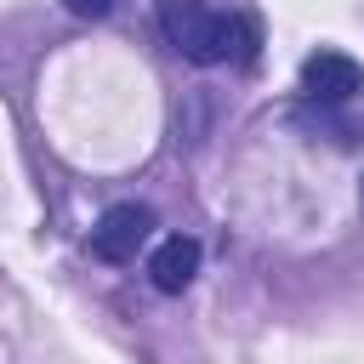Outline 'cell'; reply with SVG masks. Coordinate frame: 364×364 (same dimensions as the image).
Wrapping results in <instances>:
<instances>
[{
    "mask_svg": "<svg viewBox=\"0 0 364 364\" xmlns=\"http://www.w3.org/2000/svg\"><path fill=\"white\" fill-rule=\"evenodd\" d=\"M63 6H68L74 17H108V11H114V0H63Z\"/></svg>",
    "mask_w": 364,
    "mask_h": 364,
    "instance_id": "5",
    "label": "cell"
},
{
    "mask_svg": "<svg viewBox=\"0 0 364 364\" xmlns=\"http://www.w3.org/2000/svg\"><path fill=\"white\" fill-rule=\"evenodd\" d=\"M358 193H364V188H358Z\"/></svg>",
    "mask_w": 364,
    "mask_h": 364,
    "instance_id": "6",
    "label": "cell"
},
{
    "mask_svg": "<svg viewBox=\"0 0 364 364\" xmlns=\"http://www.w3.org/2000/svg\"><path fill=\"white\" fill-rule=\"evenodd\" d=\"M159 28L199 68L228 63V57H250V28L228 11H210L205 0H159Z\"/></svg>",
    "mask_w": 364,
    "mask_h": 364,
    "instance_id": "1",
    "label": "cell"
},
{
    "mask_svg": "<svg viewBox=\"0 0 364 364\" xmlns=\"http://www.w3.org/2000/svg\"><path fill=\"white\" fill-rule=\"evenodd\" d=\"M364 85V68L347 57V51H313L307 63H301V91L313 97V102H347L353 91Z\"/></svg>",
    "mask_w": 364,
    "mask_h": 364,
    "instance_id": "3",
    "label": "cell"
},
{
    "mask_svg": "<svg viewBox=\"0 0 364 364\" xmlns=\"http://www.w3.org/2000/svg\"><path fill=\"white\" fill-rule=\"evenodd\" d=\"M193 273H199V239H188V233L159 239V250L148 256V279H154V290H165V296H182V290L193 284Z\"/></svg>",
    "mask_w": 364,
    "mask_h": 364,
    "instance_id": "4",
    "label": "cell"
},
{
    "mask_svg": "<svg viewBox=\"0 0 364 364\" xmlns=\"http://www.w3.org/2000/svg\"><path fill=\"white\" fill-rule=\"evenodd\" d=\"M148 233H154V210L148 205H108L97 216V228H91V256L108 262V267L136 262V250L148 245Z\"/></svg>",
    "mask_w": 364,
    "mask_h": 364,
    "instance_id": "2",
    "label": "cell"
}]
</instances>
